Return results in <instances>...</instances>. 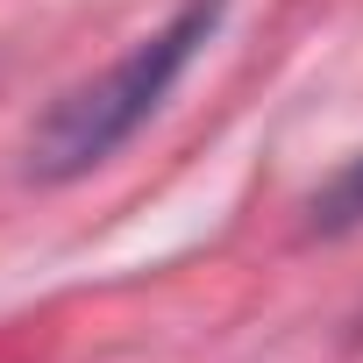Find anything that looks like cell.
<instances>
[{
	"mask_svg": "<svg viewBox=\"0 0 363 363\" xmlns=\"http://www.w3.org/2000/svg\"><path fill=\"white\" fill-rule=\"evenodd\" d=\"M221 29V0H186L157 36H143L128 57H114L100 79L72 86L29 135V178H43V186H65V178H86L93 164H107L157 107L164 93L178 86V72H186L200 57V43Z\"/></svg>",
	"mask_w": 363,
	"mask_h": 363,
	"instance_id": "cell-1",
	"label": "cell"
},
{
	"mask_svg": "<svg viewBox=\"0 0 363 363\" xmlns=\"http://www.w3.org/2000/svg\"><path fill=\"white\" fill-rule=\"evenodd\" d=\"M306 228H313V235H349V228H363V157H349L328 186L313 193Z\"/></svg>",
	"mask_w": 363,
	"mask_h": 363,
	"instance_id": "cell-2",
	"label": "cell"
}]
</instances>
